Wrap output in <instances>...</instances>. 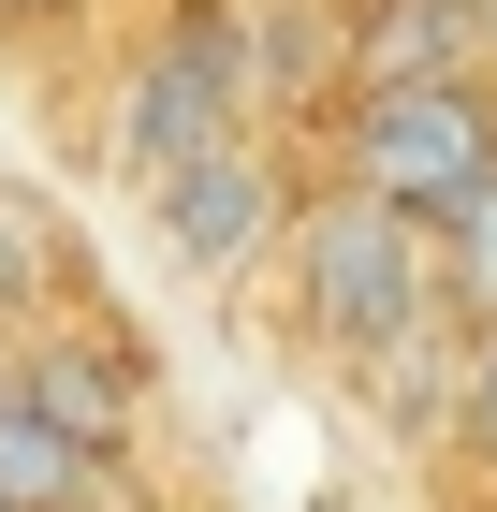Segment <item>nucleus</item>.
Here are the masks:
<instances>
[{"instance_id":"f257e3e1","label":"nucleus","mask_w":497,"mask_h":512,"mask_svg":"<svg viewBox=\"0 0 497 512\" xmlns=\"http://www.w3.org/2000/svg\"><path fill=\"white\" fill-rule=\"evenodd\" d=\"M278 293H293V337L322 366H366L381 337H410V322H439V293H424V235L395 220V205H366V191H293L278 205Z\"/></svg>"},{"instance_id":"f03ea898","label":"nucleus","mask_w":497,"mask_h":512,"mask_svg":"<svg viewBox=\"0 0 497 512\" xmlns=\"http://www.w3.org/2000/svg\"><path fill=\"white\" fill-rule=\"evenodd\" d=\"M337 191L395 205L410 235L468 220L497 191V88L454 74V88H337Z\"/></svg>"},{"instance_id":"7ed1b4c3","label":"nucleus","mask_w":497,"mask_h":512,"mask_svg":"<svg viewBox=\"0 0 497 512\" xmlns=\"http://www.w3.org/2000/svg\"><path fill=\"white\" fill-rule=\"evenodd\" d=\"M220 132H264L249 118V44H234V0H176L117 74V161L161 176V161L220 147Z\"/></svg>"},{"instance_id":"20e7f679","label":"nucleus","mask_w":497,"mask_h":512,"mask_svg":"<svg viewBox=\"0 0 497 512\" xmlns=\"http://www.w3.org/2000/svg\"><path fill=\"white\" fill-rule=\"evenodd\" d=\"M278 205H293V191H278V147H264V132H220V147H191V161L147 176V235L176 249L191 278H249L278 249Z\"/></svg>"},{"instance_id":"39448f33","label":"nucleus","mask_w":497,"mask_h":512,"mask_svg":"<svg viewBox=\"0 0 497 512\" xmlns=\"http://www.w3.org/2000/svg\"><path fill=\"white\" fill-rule=\"evenodd\" d=\"M454 74H483L468 0H337V88H454Z\"/></svg>"},{"instance_id":"423d86ee","label":"nucleus","mask_w":497,"mask_h":512,"mask_svg":"<svg viewBox=\"0 0 497 512\" xmlns=\"http://www.w3.org/2000/svg\"><path fill=\"white\" fill-rule=\"evenodd\" d=\"M0 381L30 395L59 439H88V454H117V439H132V366L74 352V337H15V352H0Z\"/></svg>"},{"instance_id":"0eeeda50","label":"nucleus","mask_w":497,"mask_h":512,"mask_svg":"<svg viewBox=\"0 0 497 512\" xmlns=\"http://www.w3.org/2000/svg\"><path fill=\"white\" fill-rule=\"evenodd\" d=\"M0 512H103V454L59 439L15 381H0Z\"/></svg>"},{"instance_id":"6e6552de","label":"nucleus","mask_w":497,"mask_h":512,"mask_svg":"<svg viewBox=\"0 0 497 512\" xmlns=\"http://www.w3.org/2000/svg\"><path fill=\"white\" fill-rule=\"evenodd\" d=\"M424 293H439L454 322H497V191L468 205V220H439V235H424Z\"/></svg>"},{"instance_id":"1a4fd4ad","label":"nucleus","mask_w":497,"mask_h":512,"mask_svg":"<svg viewBox=\"0 0 497 512\" xmlns=\"http://www.w3.org/2000/svg\"><path fill=\"white\" fill-rule=\"evenodd\" d=\"M30 308H44V235H30V205L0 191V337H30Z\"/></svg>"},{"instance_id":"9d476101","label":"nucleus","mask_w":497,"mask_h":512,"mask_svg":"<svg viewBox=\"0 0 497 512\" xmlns=\"http://www.w3.org/2000/svg\"><path fill=\"white\" fill-rule=\"evenodd\" d=\"M454 425L497 454V322H468V366H454Z\"/></svg>"},{"instance_id":"9b49d317","label":"nucleus","mask_w":497,"mask_h":512,"mask_svg":"<svg viewBox=\"0 0 497 512\" xmlns=\"http://www.w3.org/2000/svg\"><path fill=\"white\" fill-rule=\"evenodd\" d=\"M74 15H88V0H0V30H15V44H44V30H74Z\"/></svg>"},{"instance_id":"f8f14e48","label":"nucleus","mask_w":497,"mask_h":512,"mask_svg":"<svg viewBox=\"0 0 497 512\" xmlns=\"http://www.w3.org/2000/svg\"><path fill=\"white\" fill-rule=\"evenodd\" d=\"M468 15H483V74H497V0H468Z\"/></svg>"}]
</instances>
